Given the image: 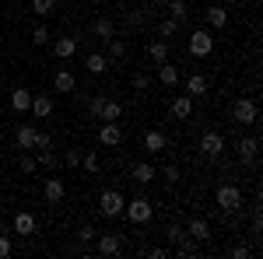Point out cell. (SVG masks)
Masks as SVG:
<instances>
[{"label": "cell", "instance_id": "cell-25", "mask_svg": "<svg viewBox=\"0 0 263 259\" xmlns=\"http://www.w3.org/2000/svg\"><path fill=\"white\" fill-rule=\"evenodd\" d=\"M84 67H88L91 74H105V70L112 67V60H109V56H102V53H91V56L84 60Z\"/></svg>", "mask_w": 263, "mask_h": 259}, {"label": "cell", "instance_id": "cell-37", "mask_svg": "<svg viewBox=\"0 0 263 259\" xmlns=\"http://www.w3.org/2000/svg\"><path fill=\"white\" fill-rule=\"evenodd\" d=\"M18 168L25 172V175H28V172H35V168H39V161L28 158V154H21V158H18Z\"/></svg>", "mask_w": 263, "mask_h": 259}, {"label": "cell", "instance_id": "cell-17", "mask_svg": "<svg viewBox=\"0 0 263 259\" xmlns=\"http://www.w3.org/2000/svg\"><path fill=\"white\" fill-rule=\"evenodd\" d=\"M190 112H193V98L190 95H176L172 98V119H190Z\"/></svg>", "mask_w": 263, "mask_h": 259}, {"label": "cell", "instance_id": "cell-34", "mask_svg": "<svg viewBox=\"0 0 263 259\" xmlns=\"http://www.w3.org/2000/svg\"><path fill=\"white\" fill-rule=\"evenodd\" d=\"M81 165L88 168V172H91V175H95V172L102 168V161H99V154H95V151H88V154H81Z\"/></svg>", "mask_w": 263, "mask_h": 259}, {"label": "cell", "instance_id": "cell-15", "mask_svg": "<svg viewBox=\"0 0 263 259\" xmlns=\"http://www.w3.org/2000/svg\"><path fill=\"white\" fill-rule=\"evenodd\" d=\"M42 196H46V203H63L67 189H63L60 179H46V186H42Z\"/></svg>", "mask_w": 263, "mask_h": 259}, {"label": "cell", "instance_id": "cell-22", "mask_svg": "<svg viewBox=\"0 0 263 259\" xmlns=\"http://www.w3.org/2000/svg\"><path fill=\"white\" fill-rule=\"evenodd\" d=\"M53 53H57L60 60H70V56L78 53V39H74V35H67V39H57V46H53Z\"/></svg>", "mask_w": 263, "mask_h": 259}, {"label": "cell", "instance_id": "cell-26", "mask_svg": "<svg viewBox=\"0 0 263 259\" xmlns=\"http://www.w3.org/2000/svg\"><path fill=\"white\" fill-rule=\"evenodd\" d=\"M147 56H151L155 63H165V60H168V42H165V39L147 42Z\"/></svg>", "mask_w": 263, "mask_h": 259}, {"label": "cell", "instance_id": "cell-40", "mask_svg": "<svg viewBox=\"0 0 263 259\" xmlns=\"http://www.w3.org/2000/svg\"><path fill=\"white\" fill-rule=\"evenodd\" d=\"M63 165H67V168H78V165H81V151H74V147H70V151L63 154Z\"/></svg>", "mask_w": 263, "mask_h": 259}, {"label": "cell", "instance_id": "cell-3", "mask_svg": "<svg viewBox=\"0 0 263 259\" xmlns=\"http://www.w3.org/2000/svg\"><path fill=\"white\" fill-rule=\"evenodd\" d=\"M123 214L134 221V224H147V221L155 217V207H151V203H147L144 196H134L130 203H126V207H123Z\"/></svg>", "mask_w": 263, "mask_h": 259}, {"label": "cell", "instance_id": "cell-1", "mask_svg": "<svg viewBox=\"0 0 263 259\" xmlns=\"http://www.w3.org/2000/svg\"><path fill=\"white\" fill-rule=\"evenodd\" d=\"M214 207H221L224 214H235V210L242 207V189L232 186V182L218 186V193H214Z\"/></svg>", "mask_w": 263, "mask_h": 259}, {"label": "cell", "instance_id": "cell-35", "mask_svg": "<svg viewBox=\"0 0 263 259\" xmlns=\"http://www.w3.org/2000/svg\"><path fill=\"white\" fill-rule=\"evenodd\" d=\"M182 235H186V228H182V224H168V228H165V238L172 242V245L182 242Z\"/></svg>", "mask_w": 263, "mask_h": 259}, {"label": "cell", "instance_id": "cell-10", "mask_svg": "<svg viewBox=\"0 0 263 259\" xmlns=\"http://www.w3.org/2000/svg\"><path fill=\"white\" fill-rule=\"evenodd\" d=\"M99 140L105 144V147H120V144H123V130H120V123H102Z\"/></svg>", "mask_w": 263, "mask_h": 259}, {"label": "cell", "instance_id": "cell-47", "mask_svg": "<svg viewBox=\"0 0 263 259\" xmlns=\"http://www.w3.org/2000/svg\"><path fill=\"white\" fill-rule=\"evenodd\" d=\"M151 4H155V7H158V11H162L165 4H168V0H151Z\"/></svg>", "mask_w": 263, "mask_h": 259}, {"label": "cell", "instance_id": "cell-43", "mask_svg": "<svg viewBox=\"0 0 263 259\" xmlns=\"http://www.w3.org/2000/svg\"><path fill=\"white\" fill-rule=\"evenodd\" d=\"M147 84H151V77H147V74H134V88H137V91H144Z\"/></svg>", "mask_w": 263, "mask_h": 259}, {"label": "cell", "instance_id": "cell-48", "mask_svg": "<svg viewBox=\"0 0 263 259\" xmlns=\"http://www.w3.org/2000/svg\"><path fill=\"white\" fill-rule=\"evenodd\" d=\"M0 224H4V214H0Z\"/></svg>", "mask_w": 263, "mask_h": 259}, {"label": "cell", "instance_id": "cell-31", "mask_svg": "<svg viewBox=\"0 0 263 259\" xmlns=\"http://www.w3.org/2000/svg\"><path fill=\"white\" fill-rule=\"evenodd\" d=\"M42 165V168H49V172H53V168H60V158H57V154H53V147H46V151H39V158H35Z\"/></svg>", "mask_w": 263, "mask_h": 259}, {"label": "cell", "instance_id": "cell-44", "mask_svg": "<svg viewBox=\"0 0 263 259\" xmlns=\"http://www.w3.org/2000/svg\"><path fill=\"white\" fill-rule=\"evenodd\" d=\"M7 256H11V238L0 235V259H7Z\"/></svg>", "mask_w": 263, "mask_h": 259}, {"label": "cell", "instance_id": "cell-9", "mask_svg": "<svg viewBox=\"0 0 263 259\" xmlns=\"http://www.w3.org/2000/svg\"><path fill=\"white\" fill-rule=\"evenodd\" d=\"M130 179L137 182V186H147V182L158 179V172H155V165H151V161H141V165H134V168H130Z\"/></svg>", "mask_w": 263, "mask_h": 259}, {"label": "cell", "instance_id": "cell-39", "mask_svg": "<svg viewBox=\"0 0 263 259\" xmlns=\"http://www.w3.org/2000/svg\"><path fill=\"white\" fill-rule=\"evenodd\" d=\"M32 42H35V46H46V42H49V32H46V25L32 28Z\"/></svg>", "mask_w": 263, "mask_h": 259}, {"label": "cell", "instance_id": "cell-21", "mask_svg": "<svg viewBox=\"0 0 263 259\" xmlns=\"http://www.w3.org/2000/svg\"><path fill=\"white\" fill-rule=\"evenodd\" d=\"M95 35H99L102 42H109V39H116V21L112 18H99L95 21V28H91Z\"/></svg>", "mask_w": 263, "mask_h": 259}, {"label": "cell", "instance_id": "cell-16", "mask_svg": "<svg viewBox=\"0 0 263 259\" xmlns=\"http://www.w3.org/2000/svg\"><path fill=\"white\" fill-rule=\"evenodd\" d=\"M207 88H211V81L203 77V74H190V77H186V95H190V98L207 95Z\"/></svg>", "mask_w": 263, "mask_h": 259}, {"label": "cell", "instance_id": "cell-5", "mask_svg": "<svg viewBox=\"0 0 263 259\" xmlns=\"http://www.w3.org/2000/svg\"><path fill=\"white\" fill-rule=\"evenodd\" d=\"M211 49H214V35H211L207 28H197V32L190 35V53H193V56H207Z\"/></svg>", "mask_w": 263, "mask_h": 259}, {"label": "cell", "instance_id": "cell-23", "mask_svg": "<svg viewBox=\"0 0 263 259\" xmlns=\"http://www.w3.org/2000/svg\"><path fill=\"white\" fill-rule=\"evenodd\" d=\"M32 231H35V217L25 214V210L14 214V235H32Z\"/></svg>", "mask_w": 263, "mask_h": 259}, {"label": "cell", "instance_id": "cell-12", "mask_svg": "<svg viewBox=\"0 0 263 259\" xmlns=\"http://www.w3.org/2000/svg\"><path fill=\"white\" fill-rule=\"evenodd\" d=\"M53 109H57V105H53V98H49V95H32L28 112H35L39 119H49V116H53Z\"/></svg>", "mask_w": 263, "mask_h": 259}, {"label": "cell", "instance_id": "cell-14", "mask_svg": "<svg viewBox=\"0 0 263 259\" xmlns=\"http://www.w3.org/2000/svg\"><path fill=\"white\" fill-rule=\"evenodd\" d=\"M53 88H57L60 95H74V91H78V77H74L70 70H57V77H53Z\"/></svg>", "mask_w": 263, "mask_h": 259}, {"label": "cell", "instance_id": "cell-32", "mask_svg": "<svg viewBox=\"0 0 263 259\" xmlns=\"http://www.w3.org/2000/svg\"><path fill=\"white\" fill-rule=\"evenodd\" d=\"M32 11H35L39 18H49V14L57 11V0H32Z\"/></svg>", "mask_w": 263, "mask_h": 259}, {"label": "cell", "instance_id": "cell-36", "mask_svg": "<svg viewBox=\"0 0 263 259\" xmlns=\"http://www.w3.org/2000/svg\"><path fill=\"white\" fill-rule=\"evenodd\" d=\"M162 179L168 182V186H176V182H179V168H176V165H165V168H162Z\"/></svg>", "mask_w": 263, "mask_h": 259}, {"label": "cell", "instance_id": "cell-4", "mask_svg": "<svg viewBox=\"0 0 263 259\" xmlns=\"http://www.w3.org/2000/svg\"><path fill=\"white\" fill-rule=\"evenodd\" d=\"M95 252H99V256H105V259L120 256V252H123V238H120V235L102 231V235H95Z\"/></svg>", "mask_w": 263, "mask_h": 259}, {"label": "cell", "instance_id": "cell-29", "mask_svg": "<svg viewBox=\"0 0 263 259\" xmlns=\"http://www.w3.org/2000/svg\"><path fill=\"white\" fill-rule=\"evenodd\" d=\"M176 256H197V242L190 238V235H182V242H176Z\"/></svg>", "mask_w": 263, "mask_h": 259}, {"label": "cell", "instance_id": "cell-28", "mask_svg": "<svg viewBox=\"0 0 263 259\" xmlns=\"http://www.w3.org/2000/svg\"><path fill=\"white\" fill-rule=\"evenodd\" d=\"M165 7H168V18H176L179 25H182L186 18H190V7H186V0H168Z\"/></svg>", "mask_w": 263, "mask_h": 259}, {"label": "cell", "instance_id": "cell-42", "mask_svg": "<svg viewBox=\"0 0 263 259\" xmlns=\"http://www.w3.org/2000/svg\"><path fill=\"white\" fill-rule=\"evenodd\" d=\"M126 25H130V28L144 25V11H126Z\"/></svg>", "mask_w": 263, "mask_h": 259}, {"label": "cell", "instance_id": "cell-45", "mask_svg": "<svg viewBox=\"0 0 263 259\" xmlns=\"http://www.w3.org/2000/svg\"><path fill=\"white\" fill-rule=\"evenodd\" d=\"M228 256H235V259H246V256H249V249H246V245H232V252H228Z\"/></svg>", "mask_w": 263, "mask_h": 259}, {"label": "cell", "instance_id": "cell-11", "mask_svg": "<svg viewBox=\"0 0 263 259\" xmlns=\"http://www.w3.org/2000/svg\"><path fill=\"white\" fill-rule=\"evenodd\" d=\"M102 123H120V116H123V105L120 102H112V98H102V105H99V112H95Z\"/></svg>", "mask_w": 263, "mask_h": 259}, {"label": "cell", "instance_id": "cell-24", "mask_svg": "<svg viewBox=\"0 0 263 259\" xmlns=\"http://www.w3.org/2000/svg\"><path fill=\"white\" fill-rule=\"evenodd\" d=\"M256 151H260V140H256V137H242V140H239V158H242V161H253V158H256Z\"/></svg>", "mask_w": 263, "mask_h": 259}, {"label": "cell", "instance_id": "cell-2", "mask_svg": "<svg viewBox=\"0 0 263 259\" xmlns=\"http://www.w3.org/2000/svg\"><path fill=\"white\" fill-rule=\"evenodd\" d=\"M123 207H126L123 193H116V189H102V196H99V210H102V217H120Z\"/></svg>", "mask_w": 263, "mask_h": 259}, {"label": "cell", "instance_id": "cell-30", "mask_svg": "<svg viewBox=\"0 0 263 259\" xmlns=\"http://www.w3.org/2000/svg\"><path fill=\"white\" fill-rule=\"evenodd\" d=\"M176 32H179V21L176 18H162L158 21V35H162V39H172Z\"/></svg>", "mask_w": 263, "mask_h": 259}, {"label": "cell", "instance_id": "cell-27", "mask_svg": "<svg viewBox=\"0 0 263 259\" xmlns=\"http://www.w3.org/2000/svg\"><path fill=\"white\" fill-rule=\"evenodd\" d=\"M207 25H211V28H224V25H228V11L218 7V4L207 7Z\"/></svg>", "mask_w": 263, "mask_h": 259}, {"label": "cell", "instance_id": "cell-41", "mask_svg": "<svg viewBox=\"0 0 263 259\" xmlns=\"http://www.w3.org/2000/svg\"><path fill=\"white\" fill-rule=\"evenodd\" d=\"M95 235H99V231H95L91 224H84L81 231H78V242H84V245H88V242H95Z\"/></svg>", "mask_w": 263, "mask_h": 259}, {"label": "cell", "instance_id": "cell-6", "mask_svg": "<svg viewBox=\"0 0 263 259\" xmlns=\"http://www.w3.org/2000/svg\"><path fill=\"white\" fill-rule=\"evenodd\" d=\"M200 151L207 154V158H218V154L224 151V137L218 133V130H207V133L200 137Z\"/></svg>", "mask_w": 263, "mask_h": 259}, {"label": "cell", "instance_id": "cell-13", "mask_svg": "<svg viewBox=\"0 0 263 259\" xmlns=\"http://www.w3.org/2000/svg\"><path fill=\"white\" fill-rule=\"evenodd\" d=\"M35 126L32 123H21L18 126V133H14V144H18V151H32V144H35Z\"/></svg>", "mask_w": 263, "mask_h": 259}, {"label": "cell", "instance_id": "cell-8", "mask_svg": "<svg viewBox=\"0 0 263 259\" xmlns=\"http://www.w3.org/2000/svg\"><path fill=\"white\" fill-rule=\"evenodd\" d=\"M235 123H242V126L256 123V102L253 98H239L235 102Z\"/></svg>", "mask_w": 263, "mask_h": 259}, {"label": "cell", "instance_id": "cell-20", "mask_svg": "<svg viewBox=\"0 0 263 259\" xmlns=\"http://www.w3.org/2000/svg\"><path fill=\"white\" fill-rule=\"evenodd\" d=\"M28 105H32V91L28 88H14L11 91V109L14 112H28Z\"/></svg>", "mask_w": 263, "mask_h": 259}, {"label": "cell", "instance_id": "cell-33", "mask_svg": "<svg viewBox=\"0 0 263 259\" xmlns=\"http://www.w3.org/2000/svg\"><path fill=\"white\" fill-rule=\"evenodd\" d=\"M105 46H109V60H123L126 56V42L123 39H109Z\"/></svg>", "mask_w": 263, "mask_h": 259}, {"label": "cell", "instance_id": "cell-7", "mask_svg": "<svg viewBox=\"0 0 263 259\" xmlns=\"http://www.w3.org/2000/svg\"><path fill=\"white\" fill-rule=\"evenodd\" d=\"M186 235H190L193 242H211V238H214V231H211V221L193 217L190 224H186Z\"/></svg>", "mask_w": 263, "mask_h": 259}, {"label": "cell", "instance_id": "cell-46", "mask_svg": "<svg viewBox=\"0 0 263 259\" xmlns=\"http://www.w3.org/2000/svg\"><path fill=\"white\" fill-rule=\"evenodd\" d=\"M147 256H151V259H165V256H172V252H168V249H151Z\"/></svg>", "mask_w": 263, "mask_h": 259}, {"label": "cell", "instance_id": "cell-19", "mask_svg": "<svg viewBox=\"0 0 263 259\" xmlns=\"http://www.w3.org/2000/svg\"><path fill=\"white\" fill-rule=\"evenodd\" d=\"M158 81H162L165 88H176V84H179V67H172L168 60L158 63Z\"/></svg>", "mask_w": 263, "mask_h": 259}, {"label": "cell", "instance_id": "cell-38", "mask_svg": "<svg viewBox=\"0 0 263 259\" xmlns=\"http://www.w3.org/2000/svg\"><path fill=\"white\" fill-rule=\"evenodd\" d=\"M46 147H53V137H49V133H35V144H32V151H46Z\"/></svg>", "mask_w": 263, "mask_h": 259}, {"label": "cell", "instance_id": "cell-18", "mask_svg": "<svg viewBox=\"0 0 263 259\" xmlns=\"http://www.w3.org/2000/svg\"><path fill=\"white\" fill-rule=\"evenodd\" d=\"M144 147H147L151 154H158V151H165V147H168V140H165L162 130H147V133H144Z\"/></svg>", "mask_w": 263, "mask_h": 259}]
</instances>
